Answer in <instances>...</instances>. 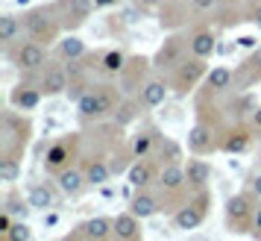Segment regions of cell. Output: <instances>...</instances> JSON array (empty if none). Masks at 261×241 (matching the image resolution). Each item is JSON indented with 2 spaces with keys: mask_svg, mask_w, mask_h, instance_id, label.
Segmentation results:
<instances>
[{
  "mask_svg": "<svg viewBox=\"0 0 261 241\" xmlns=\"http://www.w3.org/2000/svg\"><path fill=\"white\" fill-rule=\"evenodd\" d=\"M27 200H30V206H33V209L47 212V209H53V203H56V194H53V188H50L47 182H36V185H30Z\"/></svg>",
  "mask_w": 261,
  "mask_h": 241,
  "instance_id": "f546056e",
  "label": "cell"
},
{
  "mask_svg": "<svg viewBox=\"0 0 261 241\" xmlns=\"http://www.w3.org/2000/svg\"><path fill=\"white\" fill-rule=\"evenodd\" d=\"M24 21L18 18V15H12V12H6V15H0V44L9 50V47H15L18 41H24Z\"/></svg>",
  "mask_w": 261,
  "mask_h": 241,
  "instance_id": "4316f807",
  "label": "cell"
},
{
  "mask_svg": "<svg viewBox=\"0 0 261 241\" xmlns=\"http://www.w3.org/2000/svg\"><path fill=\"white\" fill-rule=\"evenodd\" d=\"M126 59H129V56H126L123 50H106V53L100 56V68L106 74H112V77H118V74L123 71V65H126Z\"/></svg>",
  "mask_w": 261,
  "mask_h": 241,
  "instance_id": "836d02e7",
  "label": "cell"
},
{
  "mask_svg": "<svg viewBox=\"0 0 261 241\" xmlns=\"http://www.w3.org/2000/svg\"><path fill=\"white\" fill-rule=\"evenodd\" d=\"M249 21H252L255 30H261V0H255V3L249 6Z\"/></svg>",
  "mask_w": 261,
  "mask_h": 241,
  "instance_id": "74e56055",
  "label": "cell"
},
{
  "mask_svg": "<svg viewBox=\"0 0 261 241\" xmlns=\"http://www.w3.org/2000/svg\"><path fill=\"white\" fill-rule=\"evenodd\" d=\"M208 71H212V68H208V59H200V56H194V53H191L188 59L182 62L170 77H167V80H170V88H173V94H179V97L191 94V91L205 80V74H208Z\"/></svg>",
  "mask_w": 261,
  "mask_h": 241,
  "instance_id": "8992f818",
  "label": "cell"
},
{
  "mask_svg": "<svg viewBox=\"0 0 261 241\" xmlns=\"http://www.w3.org/2000/svg\"><path fill=\"white\" fill-rule=\"evenodd\" d=\"M94 9H97L94 0H56V3H53V12H56V18L62 21L65 30L83 27Z\"/></svg>",
  "mask_w": 261,
  "mask_h": 241,
  "instance_id": "7c38bea8",
  "label": "cell"
},
{
  "mask_svg": "<svg viewBox=\"0 0 261 241\" xmlns=\"http://www.w3.org/2000/svg\"><path fill=\"white\" fill-rule=\"evenodd\" d=\"M165 209V203H162V197H155L150 188H135V194H132L129 200V212L135 218H141V221H147V218L159 215Z\"/></svg>",
  "mask_w": 261,
  "mask_h": 241,
  "instance_id": "7402d4cb",
  "label": "cell"
},
{
  "mask_svg": "<svg viewBox=\"0 0 261 241\" xmlns=\"http://www.w3.org/2000/svg\"><path fill=\"white\" fill-rule=\"evenodd\" d=\"M249 124H252V130H255V133H261V106L252 109V115H249Z\"/></svg>",
  "mask_w": 261,
  "mask_h": 241,
  "instance_id": "60d3db41",
  "label": "cell"
},
{
  "mask_svg": "<svg viewBox=\"0 0 261 241\" xmlns=\"http://www.w3.org/2000/svg\"><path fill=\"white\" fill-rule=\"evenodd\" d=\"M255 241H261V206L255 209V221H252V232H249Z\"/></svg>",
  "mask_w": 261,
  "mask_h": 241,
  "instance_id": "ab89813d",
  "label": "cell"
},
{
  "mask_svg": "<svg viewBox=\"0 0 261 241\" xmlns=\"http://www.w3.org/2000/svg\"><path fill=\"white\" fill-rule=\"evenodd\" d=\"M255 194L252 191H241L232 194L226 203V227L235 235H247L252 232V221H255Z\"/></svg>",
  "mask_w": 261,
  "mask_h": 241,
  "instance_id": "5b68a950",
  "label": "cell"
},
{
  "mask_svg": "<svg viewBox=\"0 0 261 241\" xmlns=\"http://www.w3.org/2000/svg\"><path fill=\"white\" fill-rule=\"evenodd\" d=\"M115 241H144L141 218H135L129 209L115 215Z\"/></svg>",
  "mask_w": 261,
  "mask_h": 241,
  "instance_id": "484cf974",
  "label": "cell"
},
{
  "mask_svg": "<svg viewBox=\"0 0 261 241\" xmlns=\"http://www.w3.org/2000/svg\"><path fill=\"white\" fill-rule=\"evenodd\" d=\"M76 147H80V135H68V138H59L47 147L44 153V171L47 174H59L68 165H73L76 159Z\"/></svg>",
  "mask_w": 261,
  "mask_h": 241,
  "instance_id": "8fae6325",
  "label": "cell"
},
{
  "mask_svg": "<svg viewBox=\"0 0 261 241\" xmlns=\"http://www.w3.org/2000/svg\"><path fill=\"white\" fill-rule=\"evenodd\" d=\"M41 97H44V91L38 88L36 83H18L9 91V106L18 109V112H33V109L41 106Z\"/></svg>",
  "mask_w": 261,
  "mask_h": 241,
  "instance_id": "ac0fdd59",
  "label": "cell"
},
{
  "mask_svg": "<svg viewBox=\"0 0 261 241\" xmlns=\"http://www.w3.org/2000/svg\"><path fill=\"white\" fill-rule=\"evenodd\" d=\"M159 138L162 133L155 127H144L129 138V150L135 159H155V147H159Z\"/></svg>",
  "mask_w": 261,
  "mask_h": 241,
  "instance_id": "cb8c5ba5",
  "label": "cell"
},
{
  "mask_svg": "<svg viewBox=\"0 0 261 241\" xmlns=\"http://www.w3.org/2000/svg\"><path fill=\"white\" fill-rule=\"evenodd\" d=\"M188 56H191V33H170L162 41V47L155 50L153 68L162 74H173Z\"/></svg>",
  "mask_w": 261,
  "mask_h": 241,
  "instance_id": "277c9868",
  "label": "cell"
},
{
  "mask_svg": "<svg viewBox=\"0 0 261 241\" xmlns=\"http://www.w3.org/2000/svg\"><path fill=\"white\" fill-rule=\"evenodd\" d=\"M56 53H59L62 62H76L85 56V41L80 36H65V38H59Z\"/></svg>",
  "mask_w": 261,
  "mask_h": 241,
  "instance_id": "4dcf8cb0",
  "label": "cell"
},
{
  "mask_svg": "<svg viewBox=\"0 0 261 241\" xmlns=\"http://www.w3.org/2000/svg\"><path fill=\"white\" fill-rule=\"evenodd\" d=\"M56 185H59L62 194H68V197H80V194L88 188V180H85V171L83 165L76 168V165H68L65 171L56 174Z\"/></svg>",
  "mask_w": 261,
  "mask_h": 241,
  "instance_id": "d4e9b609",
  "label": "cell"
},
{
  "mask_svg": "<svg viewBox=\"0 0 261 241\" xmlns=\"http://www.w3.org/2000/svg\"><path fill=\"white\" fill-rule=\"evenodd\" d=\"M59 241H85V238H83V232H80V229H73V232H68V235H62Z\"/></svg>",
  "mask_w": 261,
  "mask_h": 241,
  "instance_id": "bcb514c9",
  "label": "cell"
},
{
  "mask_svg": "<svg viewBox=\"0 0 261 241\" xmlns=\"http://www.w3.org/2000/svg\"><path fill=\"white\" fill-rule=\"evenodd\" d=\"M3 209H6V212H9L12 218H21V221H27V215L33 212L30 200H24V197L15 191V188H12L9 194H6V200H3Z\"/></svg>",
  "mask_w": 261,
  "mask_h": 241,
  "instance_id": "d6a6232c",
  "label": "cell"
},
{
  "mask_svg": "<svg viewBox=\"0 0 261 241\" xmlns=\"http://www.w3.org/2000/svg\"><path fill=\"white\" fill-rule=\"evenodd\" d=\"M252 138H255V130L252 127H244V124H235L229 127L223 135H220V150L223 153H247L252 147Z\"/></svg>",
  "mask_w": 261,
  "mask_h": 241,
  "instance_id": "e0dca14e",
  "label": "cell"
},
{
  "mask_svg": "<svg viewBox=\"0 0 261 241\" xmlns=\"http://www.w3.org/2000/svg\"><path fill=\"white\" fill-rule=\"evenodd\" d=\"M249 191L255 194V197H261V174H255V177H252V182H249Z\"/></svg>",
  "mask_w": 261,
  "mask_h": 241,
  "instance_id": "7bdbcfd3",
  "label": "cell"
},
{
  "mask_svg": "<svg viewBox=\"0 0 261 241\" xmlns=\"http://www.w3.org/2000/svg\"><path fill=\"white\" fill-rule=\"evenodd\" d=\"M258 53H261V47H258Z\"/></svg>",
  "mask_w": 261,
  "mask_h": 241,
  "instance_id": "c3c4849f",
  "label": "cell"
},
{
  "mask_svg": "<svg viewBox=\"0 0 261 241\" xmlns=\"http://www.w3.org/2000/svg\"><path fill=\"white\" fill-rule=\"evenodd\" d=\"M83 171H85V180H88V185H106L109 177H115L112 174V165H109V159L103 156H88L83 159Z\"/></svg>",
  "mask_w": 261,
  "mask_h": 241,
  "instance_id": "83f0119b",
  "label": "cell"
},
{
  "mask_svg": "<svg viewBox=\"0 0 261 241\" xmlns=\"http://www.w3.org/2000/svg\"><path fill=\"white\" fill-rule=\"evenodd\" d=\"M150 68H153V59L147 56H129L123 71L118 74V85L123 94H138L144 88V83L150 80Z\"/></svg>",
  "mask_w": 261,
  "mask_h": 241,
  "instance_id": "30bf717a",
  "label": "cell"
},
{
  "mask_svg": "<svg viewBox=\"0 0 261 241\" xmlns=\"http://www.w3.org/2000/svg\"><path fill=\"white\" fill-rule=\"evenodd\" d=\"M6 56L12 59V65H18V68L27 71V74H38L44 65H47V47L38 44V41H33V38L18 41L15 47L6 50Z\"/></svg>",
  "mask_w": 261,
  "mask_h": 241,
  "instance_id": "9c48e42d",
  "label": "cell"
},
{
  "mask_svg": "<svg viewBox=\"0 0 261 241\" xmlns=\"http://www.w3.org/2000/svg\"><path fill=\"white\" fill-rule=\"evenodd\" d=\"M21 177V159L0 156V182H15Z\"/></svg>",
  "mask_w": 261,
  "mask_h": 241,
  "instance_id": "e575fe53",
  "label": "cell"
},
{
  "mask_svg": "<svg viewBox=\"0 0 261 241\" xmlns=\"http://www.w3.org/2000/svg\"><path fill=\"white\" fill-rule=\"evenodd\" d=\"M261 83V53H249L247 59L235 65V91H249Z\"/></svg>",
  "mask_w": 261,
  "mask_h": 241,
  "instance_id": "2e32d148",
  "label": "cell"
},
{
  "mask_svg": "<svg viewBox=\"0 0 261 241\" xmlns=\"http://www.w3.org/2000/svg\"><path fill=\"white\" fill-rule=\"evenodd\" d=\"M30 138H33L30 118L9 106V112H3V120H0V156L24 159L27 147H30Z\"/></svg>",
  "mask_w": 261,
  "mask_h": 241,
  "instance_id": "7a4b0ae2",
  "label": "cell"
},
{
  "mask_svg": "<svg viewBox=\"0 0 261 241\" xmlns=\"http://www.w3.org/2000/svg\"><path fill=\"white\" fill-rule=\"evenodd\" d=\"M21 21H24V33L27 38H33V41H38V44H59L62 38V21L56 18V12H53V6H33V9H27L24 15H21Z\"/></svg>",
  "mask_w": 261,
  "mask_h": 241,
  "instance_id": "3957f363",
  "label": "cell"
},
{
  "mask_svg": "<svg viewBox=\"0 0 261 241\" xmlns=\"http://www.w3.org/2000/svg\"><path fill=\"white\" fill-rule=\"evenodd\" d=\"M188 3H191V9H194V12H212L220 0H188Z\"/></svg>",
  "mask_w": 261,
  "mask_h": 241,
  "instance_id": "8d00e7d4",
  "label": "cell"
},
{
  "mask_svg": "<svg viewBox=\"0 0 261 241\" xmlns=\"http://www.w3.org/2000/svg\"><path fill=\"white\" fill-rule=\"evenodd\" d=\"M138 6H144V9H155V6H165L167 0H135Z\"/></svg>",
  "mask_w": 261,
  "mask_h": 241,
  "instance_id": "b9f144b4",
  "label": "cell"
},
{
  "mask_svg": "<svg viewBox=\"0 0 261 241\" xmlns=\"http://www.w3.org/2000/svg\"><path fill=\"white\" fill-rule=\"evenodd\" d=\"M68 85H71V74H68V65H62V62H47L38 71V88L44 91V97L65 94Z\"/></svg>",
  "mask_w": 261,
  "mask_h": 241,
  "instance_id": "4fadbf2b",
  "label": "cell"
},
{
  "mask_svg": "<svg viewBox=\"0 0 261 241\" xmlns=\"http://www.w3.org/2000/svg\"><path fill=\"white\" fill-rule=\"evenodd\" d=\"M118 0H94V6L97 9H109V6H115Z\"/></svg>",
  "mask_w": 261,
  "mask_h": 241,
  "instance_id": "7dc6e473",
  "label": "cell"
},
{
  "mask_svg": "<svg viewBox=\"0 0 261 241\" xmlns=\"http://www.w3.org/2000/svg\"><path fill=\"white\" fill-rule=\"evenodd\" d=\"M185 180H188V191L191 194L205 191L208 182H212V165H208L202 156L185 159Z\"/></svg>",
  "mask_w": 261,
  "mask_h": 241,
  "instance_id": "ffe728a7",
  "label": "cell"
},
{
  "mask_svg": "<svg viewBox=\"0 0 261 241\" xmlns=\"http://www.w3.org/2000/svg\"><path fill=\"white\" fill-rule=\"evenodd\" d=\"M208 206H212V191H197V194H188V203L179 206L176 215H173V227L182 229V232H191L205 224L208 218Z\"/></svg>",
  "mask_w": 261,
  "mask_h": 241,
  "instance_id": "52a82bcc",
  "label": "cell"
},
{
  "mask_svg": "<svg viewBox=\"0 0 261 241\" xmlns=\"http://www.w3.org/2000/svg\"><path fill=\"white\" fill-rule=\"evenodd\" d=\"M238 47H244V50L255 47V38H252V36H241V38H238Z\"/></svg>",
  "mask_w": 261,
  "mask_h": 241,
  "instance_id": "ee69618b",
  "label": "cell"
},
{
  "mask_svg": "<svg viewBox=\"0 0 261 241\" xmlns=\"http://www.w3.org/2000/svg\"><path fill=\"white\" fill-rule=\"evenodd\" d=\"M235 88V71L229 68V65H217L212 71L205 74V80H202V91L208 97H220L226 91H232Z\"/></svg>",
  "mask_w": 261,
  "mask_h": 241,
  "instance_id": "d6986e66",
  "label": "cell"
},
{
  "mask_svg": "<svg viewBox=\"0 0 261 241\" xmlns=\"http://www.w3.org/2000/svg\"><path fill=\"white\" fill-rule=\"evenodd\" d=\"M188 153L191 156H208L214 150H220V141H217V133H214L212 124L205 120H197L194 127L188 130Z\"/></svg>",
  "mask_w": 261,
  "mask_h": 241,
  "instance_id": "5bb4252c",
  "label": "cell"
},
{
  "mask_svg": "<svg viewBox=\"0 0 261 241\" xmlns=\"http://www.w3.org/2000/svg\"><path fill=\"white\" fill-rule=\"evenodd\" d=\"M170 91H173V88H170V80H165V77H150V80L144 83V88L135 94V100L141 103V109H159L167 100Z\"/></svg>",
  "mask_w": 261,
  "mask_h": 241,
  "instance_id": "9a60e30c",
  "label": "cell"
},
{
  "mask_svg": "<svg viewBox=\"0 0 261 241\" xmlns=\"http://www.w3.org/2000/svg\"><path fill=\"white\" fill-rule=\"evenodd\" d=\"M56 224H59V215H56V212H44V227H56Z\"/></svg>",
  "mask_w": 261,
  "mask_h": 241,
  "instance_id": "f6af8a7d",
  "label": "cell"
},
{
  "mask_svg": "<svg viewBox=\"0 0 261 241\" xmlns=\"http://www.w3.org/2000/svg\"><path fill=\"white\" fill-rule=\"evenodd\" d=\"M12 224H15V218L9 215L6 209H3V212H0V235H6V232L12 229Z\"/></svg>",
  "mask_w": 261,
  "mask_h": 241,
  "instance_id": "f35d334b",
  "label": "cell"
},
{
  "mask_svg": "<svg viewBox=\"0 0 261 241\" xmlns=\"http://www.w3.org/2000/svg\"><path fill=\"white\" fill-rule=\"evenodd\" d=\"M159 171H162V165H155L153 159H135L132 168L126 171V180L132 188H150L159 180Z\"/></svg>",
  "mask_w": 261,
  "mask_h": 241,
  "instance_id": "44dd1931",
  "label": "cell"
},
{
  "mask_svg": "<svg viewBox=\"0 0 261 241\" xmlns=\"http://www.w3.org/2000/svg\"><path fill=\"white\" fill-rule=\"evenodd\" d=\"M214 47H217V36H214L208 27H197L191 30V53L200 56V59H212Z\"/></svg>",
  "mask_w": 261,
  "mask_h": 241,
  "instance_id": "f1b7e54d",
  "label": "cell"
},
{
  "mask_svg": "<svg viewBox=\"0 0 261 241\" xmlns=\"http://www.w3.org/2000/svg\"><path fill=\"white\" fill-rule=\"evenodd\" d=\"M76 229L83 232L85 241H115V218H106V215L88 218Z\"/></svg>",
  "mask_w": 261,
  "mask_h": 241,
  "instance_id": "603a6c76",
  "label": "cell"
},
{
  "mask_svg": "<svg viewBox=\"0 0 261 241\" xmlns=\"http://www.w3.org/2000/svg\"><path fill=\"white\" fill-rule=\"evenodd\" d=\"M0 238H3V241H33V229H30L27 221L18 218V221L12 224V229H9L6 235H0Z\"/></svg>",
  "mask_w": 261,
  "mask_h": 241,
  "instance_id": "d590c367",
  "label": "cell"
},
{
  "mask_svg": "<svg viewBox=\"0 0 261 241\" xmlns=\"http://www.w3.org/2000/svg\"><path fill=\"white\" fill-rule=\"evenodd\" d=\"M155 159H159V165H170V162H185L182 144H176L173 138H159V147H155Z\"/></svg>",
  "mask_w": 261,
  "mask_h": 241,
  "instance_id": "1f68e13d",
  "label": "cell"
},
{
  "mask_svg": "<svg viewBox=\"0 0 261 241\" xmlns=\"http://www.w3.org/2000/svg\"><path fill=\"white\" fill-rule=\"evenodd\" d=\"M120 97H123L120 85H109V83L91 85L83 94V100L76 103V115L83 120L112 118V115H118V109H120Z\"/></svg>",
  "mask_w": 261,
  "mask_h": 241,
  "instance_id": "6da1fadb",
  "label": "cell"
},
{
  "mask_svg": "<svg viewBox=\"0 0 261 241\" xmlns=\"http://www.w3.org/2000/svg\"><path fill=\"white\" fill-rule=\"evenodd\" d=\"M155 185H159V191H162V203H167V200H179V203L185 206V203H188V200H182V197H185V191H188L185 162H170V165H162Z\"/></svg>",
  "mask_w": 261,
  "mask_h": 241,
  "instance_id": "ba28073f",
  "label": "cell"
}]
</instances>
